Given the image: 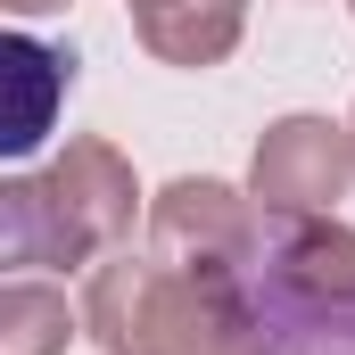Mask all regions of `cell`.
Here are the masks:
<instances>
[{"label":"cell","mask_w":355,"mask_h":355,"mask_svg":"<svg viewBox=\"0 0 355 355\" xmlns=\"http://www.w3.org/2000/svg\"><path fill=\"white\" fill-rule=\"evenodd\" d=\"M265 232H272V215L232 182H166L149 198V257L223 289V297H257Z\"/></svg>","instance_id":"7a4b0ae2"},{"label":"cell","mask_w":355,"mask_h":355,"mask_svg":"<svg viewBox=\"0 0 355 355\" xmlns=\"http://www.w3.org/2000/svg\"><path fill=\"white\" fill-rule=\"evenodd\" d=\"M67 0H0V17H58Z\"/></svg>","instance_id":"9c48e42d"},{"label":"cell","mask_w":355,"mask_h":355,"mask_svg":"<svg viewBox=\"0 0 355 355\" xmlns=\"http://www.w3.org/2000/svg\"><path fill=\"white\" fill-rule=\"evenodd\" d=\"M83 314L50 281H0V355H67Z\"/></svg>","instance_id":"52a82bcc"},{"label":"cell","mask_w":355,"mask_h":355,"mask_svg":"<svg viewBox=\"0 0 355 355\" xmlns=\"http://www.w3.org/2000/svg\"><path fill=\"white\" fill-rule=\"evenodd\" d=\"M33 265H58V248H50V207H42V182L0 174V281H17V272H33Z\"/></svg>","instance_id":"ba28073f"},{"label":"cell","mask_w":355,"mask_h":355,"mask_svg":"<svg viewBox=\"0 0 355 355\" xmlns=\"http://www.w3.org/2000/svg\"><path fill=\"white\" fill-rule=\"evenodd\" d=\"M132 33L166 67H223L248 33V0H132Z\"/></svg>","instance_id":"8992f818"},{"label":"cell","mask_w":355,"mask_h":355,"mask_svg":"<svg viewBox=\"0 0 355 355\" xmlns=\"http://www.w3.org/2000/svg\"><path fill=\"white\" fill-rule=\"evenodd\" d=\"M355 182V132L331 116H281L265 141H257V166H248V198L265 207L272 223H297V215H331Z\"/></svg>","instance_id":"277c9868"},{"label":"cell","mask_w":355,"mask_h":355,"mask_svg":"<svg viewBox=\"0 0 355 355\" xmlns=\"http://www.w3.org/2000/svg\"><path fill=\"white\" fill-rule=\"evenodd\" d=\"M347 132H355V124H347Z\"/></svg>","instance_id":"8fae6325"},{"label":"cell","mask_w":355,"mask_h":355,"mask_svg":"<svg viewBox=\"0 0 355 355\" xmlns=\"http://www.w3.org/2000/svg\"><path fill=\"white\" fill-rule=\"evenodd\" d=\"M215 355H265V331H248V339H232V347H215Z\"/></svg>","instance_id":"30bf717a"},{"label":"cell","mask_w":355,"mask_h":355,"mask_svg":"<svg viewBox=\"0 0 355 355\" xmlns=\"http://www.w3.org/2000/svg\"><path fill=\"white\" fill-rule=\"evenodd\" d=\"M42 207H50V248H58V265H91V257H107V248L132 232L141 182H132V166H124L107 141H67V157L42 174Z\"/></svg>","instance_id":"3957f363"},{"label":"cell","mask_w":355,"mask_h":355,"mask_svg":"<svg viewBox=\"0 0 355 355\" xmlns=\"http://www.w3.org/2000/svg\"><path fill=\"white\" fill-rule=\"evenodd\" d=\"M83 331L107 355H215L257 322V297H223L190 272L157 265V257H107V265L83 281Z\"/></svg>","instance_id":"6da1fadb"},{"label":"cell","mask_w":355,"mask_h":355,"mask_svg":"<svg viewBox=\"0 0 355 355\" xmlns=\"http://www.w3.org/2000/svg\"><path fill=\"white\" fill-rule=\"evenodd\" d=\"M75 91V50L33 42V33H0V157H33L58 124Z\"/></svg>","instance_id":"5b68a950"}]
</instances>
